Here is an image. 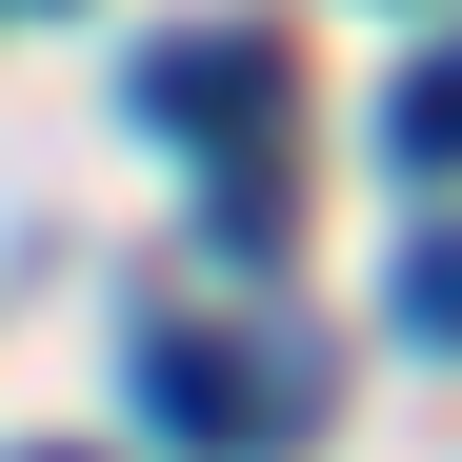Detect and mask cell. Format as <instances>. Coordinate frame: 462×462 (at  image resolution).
<instances>
[{
  "instance_id": "4",
  "label": "cell",
  "mask_w": 462,
  "mask_h": 462,
  "mask_svg": "<svg viewBox=\"0 0 462 462\" xmlns=\"http://www.w3.org/2000/svg\"><path fill=\"white\" fill-rule=\"evenodd\" d=\"M402 322L462 362V221H422V242H402Z\"/></svg>"
},
{
  "instance_id": "5",
  "label": "cell",
  "mask_w": 462,
  "mask_h": 462,
  "mask_svg": "<svg viewBox=\"0 0 462 462\" xmlns=\"http://www.w3.org/2000/svg\"><path fill=\"white\" fill-rule=\"evenodd\" d=\"M41 462H60V442H41Z\"/></svg>"
},
{
  "instance_id": "3",
  "label": "cell",
  "mask_w": 462,
  "mask_h": 462,
  "mask_svg": "<svg viewBox=\"0 0 462 462\" xmlns=\"http://www.w3.org/2000/svg\"><path fill=\"white\" fill-rule=\"evenodd\" d=\"M382 141H402V181H462V41L422 60L402 101H382Z\"/></svg>"
},
{
  "instance_id": "1",
  "label": "cell",
  "mask_w": 462,
  "mask_h": 462,
  "mask_svg": "<svg viewBox=\"0 0 462 462\" xmlns=\"http://www.w3.org/2000/svg\"><path fill=\"white\" fill-rule=\"evenodd\" d=\"M141 422L181 462H282L322 422V362L301 342H221V322H141Z\"/></svg>"
},
{
  "instance_id": "2",
  "label": "cell",
  "mask_w": 462,
  "mask_h": 462,
  "mask_svg": "<svg viewBox=\"0 0 462 462\" xmlns=\"http://www.w3.org/2000/svg\"><path fill=\"white\" fill-rule=\"evenodd\" d=\"M262 41H162V60H141V121H181V141H262Z\"/></svg>"
}]
</instances>
